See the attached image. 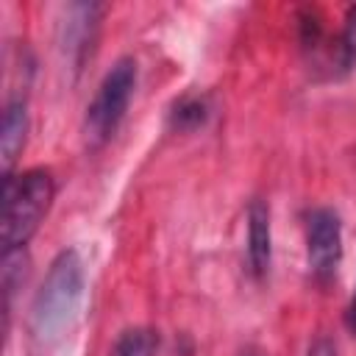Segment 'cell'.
<instances>
[{"instance_id": "6da1fadb", "label": "cell", "mask_w": 356, "mask_h": 356, "mask_svg": "<svg viewBox=\"0 0 356 356\" xmlns=\"http://www.w3.org/2000/svg\"><path fill=\"white\" fill-rule=\"evenodd\" d=\"M56 195V181L50 170H28L19 178H6L3 184V220L0 242L3 253L22 250L28 239L42 225Z\"/></svg>"}, {"instance_id": "7a4b0ae2", "label": "cell", "mask_w": 356, "mask_h": 356, "mask_svg": "<svg viewBox=\"0 0 356 356\" xmlns=\"http://www.w3.org/2000/svg\"><path fill=\"white\" fill-rule=\"evenodd\" d=\"M83 295V261L78 250H61L33 300V331L39 337H56L75 314Z\"/></svg>"}, {"instance_id": "3957f363", "label": "cell", "mask_w": 356, "mask_h": 356, "mask_svg": "<svg viewBox=\"0 0 356 356\" xmlns=\"http://www.w3.org/2000/svg\"><path fill=\"white\" fill-rule=\"evenodd\" d=\"M134 86H136V61L134 58L114 61V67L106 72V78L100 81L89 108H86L83 128H86L89 145L100 147L103 142H108L114 136V131L120 128V122L128 111Z\"/></svg>"}, {"instance_id": "277c9868", "label": "cell", "mask_w": 356, "mask_h": 356, "mask_svg": "<svg viewBox=\"0 0 356 356\" xmlns=\"http://www.w3.org/2000/svg\"><path fill=\"white\" fill-rule=\"evenodd\" d=\"M306 250H309V270L320 284H328L342 259V225L337 211L314 209L306 225Z\"/></svg>"}, {"instance_id": "5b68a950", "label": "cell", "mask_w": 356, "mask_h": 356, "mask_svg": "<svg viewBox=\"0 0 356 356\" xmlns=\"http://www.w3.org/2000/svg\"><path fill=\"white\" fill-rule=\"evenodd\" d=\"M270 209L264 200H253L248 209V264L256 278L270 270Z\"/></svg>"}, {"instance_id": "8992f818", "label": "cell", "mask_w": 356, "mask_h": 356, "mask_svg": "<svg viewBox=\"0 0 356 356\" xmlns=\"http://www.w3.org/2000/svg\"><path fill=\"white\" fill-rule=\"evenodd\" d=\"M97 6H75L70 22H64V53L67 58L75 64V70L83 64L86 53H92V42H95V17H97Z\"/></svg>"}, {"instance_id": "52a82bcc", "label": "cell", "mask_w": 356, "mask_h": 356, "mask_svg": "<svg viewBox=\"0 0 356 356\" xmlns=\"http://www.w3.org/2000/svg\"><path fill=\"white\" fill-rule=\"evenodd\" d=\"M25 134H28V108L22 100H11L6 106L3 125H0V159H3L6 178L11 175V167L25 147Z\"/></svg>"}, {"instance_id": "ba28073f", "label": "cell", "mask_w": 356, "mask_h": 356, "mask_svg": "<svg viewBox=\"0 0 356 356\" xmlns=\"http://www.w3.org/2000/svg\"><path fill=\"white\" fill-rule=\"evenodd\" d=\"M111 356H156V334L147 328L125 331L117 339Z\"/></svg>"}, {"instance_id": "9c48e42d", "label": "cell", "mask_w": 356, "mask_h": 356, "mask_svg": "<svg viewBox=\"0 0 356 356\" xmlns=\"http://www.w3.org/2000/svg\"><path fill=\"white\" fill-rule=\"evenodd\" d=\"M206 117H209V108H206L203 97H184L181 103H175V111H172V122L181 131H192V128L203 125Z\"/></svg>"}, {"instance_id": "30bf717a", "label": "cell", "mask_w": 356, "mask_h": 356, "mask_svg": "<svg viewBox=\"0 0 356 356\" xmlns=\"http://www.w3.org/2000/svg\"><path fill=\"white\" fill-rule=\"evenodd\" d=\"M337 53H339V67L342 70H350L356 64V6L348 8V17H345V25H342V36H339Z\"/></svg>"}, {"instance_id": "8fae6325", "label": "cell", "mask_w": 356, "mask_h": 356, "mask_svg": "<svg viewBox=\"0 0 356 356\" xmlns=\"http://www.w3.org/2000/svg\"><path fill=\"white\" fill-rule=\"evenodd\" d=\"M306 356H337V345L328 339V337H317L312 345H309V353Z\"/></svg>"}, {"instance_id": "7c38bea8", "label": "cell", "mask_w": 356, "mask_h": 356, "mask_svg": "<svg viewBox=\"0 0 356 356\" xmlns=\"http://www.w3.org/2000/svg\"><path fill=\"white\" fill-rule=\"evenodd\" d=\"M348 325H350V331H356V295H353V300L348 306Z\"/></svg>"}, {"instance_id": "4fadbf2b", "label": "cell", "mask_w": 356, "mask_h": 356, "mask_svg": "<svg viewBox=\"0 0 356 356\" xmlns=\"http://www.w3.org/2000/svg\"><path fill=\"white\" fill-rule=\"evenodd\" d=\"M239 356H261V353H259V350H256V348H245V350H242V353H239Z\"/></svg>"}]
</instances>
